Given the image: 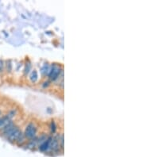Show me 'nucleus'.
Masks as SVG:
<instances>
[{
	"label": "nucleus",
	"instance_id": "1",
	"mask_svg": "<svg viewBox=\"0 0 143 157\" xmlns=\"http://www.w3.org/2000/svg\"><path fill=\"white\" fill-rule=\"evenodd\" d=\"M21 134V130L19 129L18 127L15 126V129H13L11 130L8 134H6L5 136H6V138H7V140H10V141L15 142L18 139V137L20 136Z\"/></svg>",
	"mask_w": 143,
	"mask_h": 157
},
{
	"label": "nucleus",
	"instance_id": "2",
	"mask_svg": "<svg viewBox=\"0 0 143 157\" xmlns=\"http://www.w3.org/2000/svg\"><path fill=\"white\" fill-rule=\"evenodd\" d=\"M36 126H35L34 124H33V123H30V124L26 126V130H25V136L29 138V139H33V138H34L35 135H36Z\"/></svg>",
	"mask_w": 143,
	"mask_h": 157
},
{
	"label": "nucleus",
	"instance_id": "3",
	"mask_svg": "<svg viewBox=\"0 0 143 157\" xmlns=\"http://www.w3.org/2000/svg\"><path fill=\"white\" fill-rule=\"evenodd\" d=\"M61 71H62V70H61ZM61 71L58 67L53 66L51 69L49 70V78H51L52 80H56V79L58 78V76H60V73H61Z\"/></svg>",
	"mask_w": 143,
	"mask_h": 157
},
{
	"label": "nucleus",
	"instance_id": "4",
	"mask_svg": "<svg viewBox=\"0 0 143 157\" xmlns=\"http://www.w3.org/2000/svg\"><path fill=\"white\" fill-rule=\"evenodd\" d=\"M10 121H11V119L7 115L0 118V129H3V128L6 127Z\"/></svg>",
	"mask_w": 143,
	"mask_h": 157
},
{
	"label": "nucleus",
	"instance_id": "5",
	"mask_svg": "<svg viewBox=\"0 0 143 157\" xmlns=\"http://www.w3.org/2000/svg\"><path fill=\"white\" fill-rule=\"evenodd\" d=\"M59 148V141L56 138H52L50 144H49V149H51L53 151H57Z\"/></svg>",
	"mask_w": 143,
	"mask_h": 157
},
{
	"label": "nucleus",
	"instance_id": "6",
	"mask_svg": "<svg viewBox=\"0 0 143 157\" xmlns=\"http://www.w3.org/2000/svg\"><path fill=\"white\" fill-rule=\"evenodd\" d=\"M15 124L13 123L12 121H10L9 124L7 125L6 127H4L3 129V136H6V134H8V133L11 131V130L13 129H15Z\"/></svg>",
	"mask_w": 143,
	"mask_h": 157
},
{
	"label": "nucleus",
	"instance_id": "7",
	"mask_svg": "<svg viewBox=\"0 0 143 157\" xmlns=\"http://www.w3.org/2000/svg\"><path fill=\"white\" fill-rule=\"evenodd\" d=\"M51 139H52V138H51V137H49V138H48V139L46 140V141L43 142L42 144L40 145L39 149L41 150V151H47V150H49V144H50Z\"/></svg>",
	"mask_w": 143,
	"mask_h": 157
},
{
	"label": "nucleus",
	"instance_id": "8",
	"mask_svg": "<svg viewBox=\"0 0 143 157\" xmlns=\"http://www.w3.org/2000/svg\"><path fill=\"white\" fill-rule=\"evenodd\" d=\"M16 142L18 143V145H21L23 142H25V135H23V133H21V134L20 135V136L18 137V139L16 140Z\"/></svg>",
	"mask_w": 143,
	"mask_h": 157
},
{
	"label": "nucleus",
	"instance_id": "9",
	"mask_svg": "<svg viewBox=\"0 0 143 157\" xmlns=\"http://www.w3.org/2000/svg\"><path fill=\"white\" fill-rule=\"evenodd\" d=\"M30 78H31V80H32L33 82L36 81L37 78V73L36 71H34V72H32L31 76H30Z\"/></svg>",
	"mask_w": 143,
	"mask_h": 157
},
{
	"label": "nucleus",
	"instance_id": "10",
	"mask_svg": "<svg viewBox=\"0 0 143 157\" xmlns=\"http://www.w3.org/2000/svg\"><path fill=\"white\" fill-rule=\"evenodd\" d=\"M51 129H52L53 133H54L55 130H56V126H55V123L53 121L52 124H51Z\"/></svg>",
	"mask_w": 143,
	"mask_h": 157
}]
</instances>
